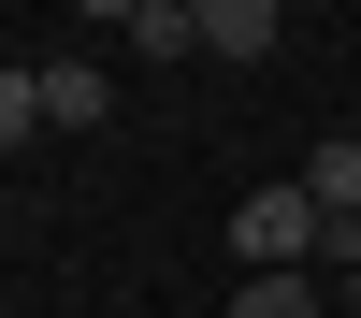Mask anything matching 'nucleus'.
Wrapping results in <instances>:
<instances>
[{
  "label": "nucleus",
  "instance_id": "nucleus-1",
  "mask_svg": "<svg viewBox=\"0 0 361 318\" xmlns=\"http://www.w3.org/2000/svg\"><path fill=\"white\" fill-rule=\"evenodd\" d=\"M318 202H304V173H289V188H246L231 202V260H260V275H318Z\"/></svg>",
  "mask_w": 361,
  "mask_h": 318
},
{
  "label": "nucleus",
  "instance_id": "nucleus-2",
  "mask_svg": "<svg viewBox=\"0 0 361 318\" xmlns=\"http://www.w3.org/2000/svg\"><path fill=\"white\" fill-rule=\"evenodd\" d=\"M275 44H289L275 0H202V58H275Z\"/></svg>",
  "mask_w": 361,
  "mask_h": 318
},
{
  "label": "nucleus",
  "instance_id": "nucleus-3",
  "mask_svg": "<svg viewBox=\"0 0 361 318\" xmlns=\"http://www.w3.org/2000/svg\"><path fill=\"white\" fill-rule=\"evenodd\" d=\"M116 44H145V58H202V0H130V15H116Z\"/></svg>",
  "mask_w": 361,
  "mask_h": 318
},
{
  "label": "nucleus",
  "instance_id": "nucleus-4",
  "mask_svg": "<svg viewBox=\"0 0 361 318\" xmlns=\"http://www.w3.org/2000/svg\"><path fill=\"white\" fill-rule=\"evenodd\" d=\"M304 202H318L333 231H361V145H347V130H333V145L304 159Z\"/></svg>",
  "mask_w": 361,
  "mask_h": 318
},
{
  "label": "nucleus",
  "instance_id": "nucleus-5",
  "mask_svg": "<svg viewBox=\"0 0 361 318\" xmlns=\"http://www.w3.org/2000/svg\"><path fill=\"white\" fill-rule=\"evenodd\" d=\"M217 318H333V289H318V275H246Z\"/></svg>",
  "mask_w": 361,
  "mask_h": 318
},
{
  "label": "nucleus",
  "instance_id": "nucleus-6",
  "mask_svg": "<svg viewBox=\"0 0 361 318\" xmlns=\"http://www.w3.org/2000/svg\"><path fill=\"white\" fill-rule=\"evenodd\" d=\"M44 130H102V73L87 58H44Z\"/></svg>",
  "mask_w": 361,
  "mask_h": 318
},
{
  "label": "nucleus",
  "instance_id": "nucleus-7",
  "mask_svg": "<svg viewBox=\"0 0 361 318\" xmlns=\"http://www.w3.org/2000/svg\"><path fill=\"white\" fill-rule=\"evenodd\" d=\"M44 130V73H15V58H0V145H29Z\"/></svg>",
  "mask_w": 361,
  "mask_h": 318
}]
</instances>
